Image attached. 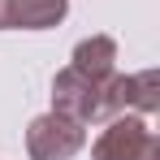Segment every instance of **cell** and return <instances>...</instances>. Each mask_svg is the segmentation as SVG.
<instances>
[{
	"mask_svg": "<svg viewBox=\"0 0 160 160\" xmlns=\"http://www.w3.org/2000/svg\"><path fill=\"white\" fill-rule=\"evenodd\" d=\"M91 160H160V138L147 126V117L117 112L91 143Z\"/></svg>",
	"mask_w": 160,
	"mask_h": 160,
	"instance_id": "cell-1",
	"label": "cell"
},
{
	"mask_svg": "<svg viewBox=\"0 0 160 160\" xmlns=\"http://www.w3.org/2000/svg\"><path fill=\"white\" fill-rule=\"evenodd\" d=\"M160 108V74L156 69H138V74H112L100 95V121L117 117V112H138L152 117Z\"/></svg>",
	"mask_w": 160,
	"mask_h": 160,
	"instance_id": "cell-2",
	"label": "cell"
},
{
	"mask_svg": "<svg viewBox=\"0 0 160 160\" xmlns=\"http://www.w3.org/2000/svg\"><path fill=\"white\" fill-rule=\"evenodd\" d=\"M87 147V126L61 117V112H39L26 126V156L30 160H74Z\"/></svg>",
	"mask_w": 160,
	"mask_h": 160,
	"instance_id": "cell-3",
	"label": "cell"
},
{
	"mask_svg": "<svg viewBox=\"0 0 160 160\" xmlns=\"http://www.w3.org/2000/svg\"><path fill=\"white\" fill-rule=\"evenodd\" d=\"M100 95H104V82H91L87 74H78L74 65H65L52 78V112L78 121V126L100 121Z\"/></svg>",
	"mask_w": 160,
	"mask_h": 160,
	"instance_id": "cell-4",
	"label": "cell"
},
{
	"mask_svg": "<svg viewBox=\"0 0 160 160\" xmlns=\"http://www.w3.org/2000/svg\"><path fill=\"white\" fill-rule=\"evenodd\" d=\"M65 13L69 0H0V30H52Z\"/></svg>",
	"mask_w": 160,
	"mask_h": 160,
	"instance_id": "cell-5",
	"label": "cell"
},
{
	"mask_svg": "<svg viewBox=\"0 0 160 160\" xmlns=\"http://www.w3.org/2000/svg\"><path fill=\"white\" fill-rule=\"evenodd\" d=\"M78 74H87L91 82H108L117 74V39L112 35H91L74 48V61H69Z\"/></svg>",
	"mask_w": 160,
	"mask_h": 160,
	"instance_id": "cell-6",
	"label": "cell"
}]
</instances>
